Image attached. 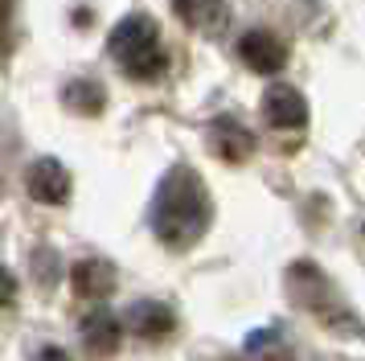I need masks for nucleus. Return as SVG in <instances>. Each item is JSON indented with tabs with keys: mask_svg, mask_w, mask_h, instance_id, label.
I'll return each instance as SVG.
<instances>
[{
	"mask_svg": "<svg viewBox=\"0 0 365 361\" xmlns=\"http://www.w3.org/2000/svg\"><path fill=\"white\" fill-rule=\"evenodd\" d=\"M205 226H210V193H205V180L193 168L177 164L160 180V189H156L152 230H156V238L165 246L185 250V246H193L205 234Z\"/></svg>",
	"mask_w": 365,
	"mask_h": 361,
	"instance_id": "nucleus-1",
	"label": "nucleus"
},
{
	"mask_svg": "<svg viewBox=\"0 0 365 361\" xmlns=\"http://www.w3.org/2000/svg\"><path fill=\"white\" fill-rule=\"evenodd\" d=\"M111 58H115L132 78H160L168 66L165 41L152 16H123L115 29H111Z\"/></svg>",
	"mask_w": 365,
	"mask_h": 361,
	"instance_id": "nucleus-2",
	"label": "nucleus"
},
{
	"mask_svg": "<svg viewBox=\"0 0 365 361\" xmlns=\"http://www.w3.org/2000/svg\"><path fill=\"white\" fill-rule=\"evenodd\" d=\"M25 189H29V197L34 201H41V205H62L70 197V173L62 161H37L34 168H29V177H25Z\"/></svg>",
	"mask_w": 365,
	"mask_h": 361,
	"instance_id": "nucleus-3",
	"label": "nucleus"
},
{
	"mask_svg": "<svg viewBox=\"0 0 365 361\" xmlns=\"http://www.w3.org/2000/svg\"><path fill=\"white\" fill-rule=\"evenodd\" d=\"M238 58H242L250 70H259V74H275V70L287 66V46H283L275 33L255 29L238 41Z\"/></svg>",
	"mask_w": 365,
	"mask_h": 361,
	"instance_id": "nucleus-4",
	"label": "nucleus"
},
{
	"mask_svg": "<svg viewBox=\"0 0 365 361\" xmlns=\"http://www.w3.org/2000/svg\"><path fill=\"white\" fill-rule=\"evenodd\" d=\"M263 115H267V123L279 131H296L308 123V107H304L296 86H271L263 98Z\"/></svg>",
	"mask_w": 365,
	"mask_h": 361,
	"instance_id": "nucleus-5",
	"label": "nucleus"
},
{
	"mask_svg": "<svg viewBox=\"0 0 365 361\" xmlns=\"http://www.w3.org/2000/svg\"><path fill=\"white\" fill-rule=\"evenodd\" d=\"M128 328L144 341H160V337L173 332V312L165 304H156V300H140V304L128 308Z\"/></svg>",
	"mask_w": 365,
	"mask_h": 361,
	"instance_id": "nucleus-6",
	"label": "nucleus"
},
{
	"mask_svg": "<svg viewBox=\"0 0 365 361\" xmlns=\"http://www.w3.org/2000/svg\"><path fill=\"white\" fill-rule=\"evenodd\" d=\"M74 292L83 295V300H107V295L115 292V271H111V263L83 259L74 267Z\"/></svg>",
	"mask_w": 365,
	"mask_h": 361,
	"instance_id": "nucleus-7",
	"label": "nucleus"
},
{
	"mask_svg": "<svg viewBox=\"0 0 365 361\" xmlns=\"http://www.w3.org/2000/svg\"><path fill=\"white\" fill-rule=\"evenodd\" d=\"M210 140H214V152L222 156V161H247L250 148H255V140L247 136V128L234 123V119H217Z\"/></svg>",
	"mask_w": 365,
	"mask_h": 361,
	"instance_id": "nucleus-8",
	"label": "nucleus"
},
{
	"mask_svg": "<svg viewBox=\"0 0 365 361\" xmlns=\"http://www.w3.org/2000/svg\"><path fill=\"white\" fill-rule=\"evenodd\" d=\"M83 341H86V349H91L95 357L115 353V345H119V320L111 316V312H95V316L83 325Z\"/></svg>",
	"mask_w": 365,
	"mask_h": 361,
	"instance_id": "nucleus-9",
	"label": "nucleus"
},
{
	"mask_svg": "<svg viewBox=\"0 0 365 361\" xmlns=\"http://www.w3.org/2000/svg\"><path fill=\"white\" fill-rule=\"evenodd\" d=\"M177 4V16H181L189 29H217L226 21V4L222 0H173Z\"/></svg>",
	"mask_w": 365,
	"mask_h": 361,
	"instance_id": "nucleus-10",
	"label": "nucleus"
},
{
	"mask_svg": "<svg viewBox=\"0 0 365 361\" xmlns=\"http://www.w3.org/2000/svg\"><path fill=\"white\" fill-rule=\"evenodd\" d=\"M13 46V0H0V54Z\"/></svg>",
	"mask_w": 365,
	"mask_h": 361,
	"instance_id": "nucleus-11",
	"label": "nucleus"
},
{
	"mask_svg": "<svg viewBox=\"0 0 365 361\" xmlns=\"http://www.w3.org/2000/svg\"><path fill=\"white\" fill-rule=\"evenodd\" d=\"M13 300H17V279H13L9 271H4V267H0V308H9Z\"/></svg>",
	"mask_w": 365,
	"mask_h": 361,
	"instance_id": "nucleus-12",
	"label": "nucleus"
},
{
	"mask_svg": "<svg viewBox=\"0 0 365 361\" xmlns=\"http://www.w3.org/2000/svg\"><path fill=\"white\" fill-rule=\"evenodd\" d=\"M37 361H70V357L62 353V349H53V345H46V349L37 353Z\"/></svg>",
	"mask_w": 365,
	"mask_h": 361,
	"instance_id": "nucleus-13",
	"label": "nucleus"
}]
</instances>
